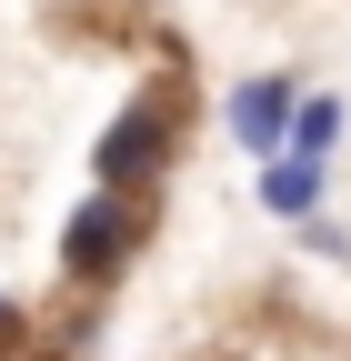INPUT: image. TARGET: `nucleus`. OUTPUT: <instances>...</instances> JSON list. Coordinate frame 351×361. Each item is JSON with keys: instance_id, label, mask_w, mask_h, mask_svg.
I'll list each match as a JSON object with an SVG mask.
<instances>
[{"instance_id": "1", "label": "nucleus", "mask_w": 351, "mask_h": 361, "mask_svg": "<svg viewBox=\"0 0 351 361\" xmlns=\"http://www.w3.org/2000/svg\"><path fill=\"white\" fill-rule=\"evenodd\" d=\"M141 241H151V191H101L91 180V201L70 211V231H61V271L80 291H111L130 261H141Z\"/></svg>"}, {"instance_id": "2", "label": "nucleus", "mask_w": 351, "mask_h": 361, "mask_svg": "<svg viewBox=\"0 0 351 361\" xmlns=\"http://www.w3.org/2000/svg\"><path fill=\"white\" fill-rule=\"evenodd\" d=\"M171 130H181V101H171V90L121 101V121L91 141V180L101 191H151V180L171 171Z\"/></svg>"}, {"instance_id": "3", "label": "nucleus", "mask_w": 351, "mask_h": 361, "mask_svg": "<svg viewBox=\"0 0 351 361\" xmlns=\"http://www.w3.org/2000/svg\"><path fill=\"white\" fill-rule=\"evenodd\" d=\"M291 101H301L291 71H251V80H231V90H221V130H231V151H241V161H271L281 130H291Z\"/></svg>"}, {"instance_id": "4", "label": "nucleus", "mask_w": 351, "mask_h": 361, "mask_svg": "<svg viewBox=\"0 0 351 361\" xmlns=\"http://www.w3.org/2000/svg\"><path fill=\"white\" fill-rule=\"evenodd\" d=\"M261 171V211L271 221H312L321 201H331V161H291V151H271V161H251Z\"/></svg>"}, {"instance_id": "5", "label": "nucleus", "mask_w": 351, "mask_h": 361, "mask_svg": "<svg viewBox=\"0 0 351 361\" xmlns=\"http://www.w3.org/2000/svg\"><path fill=\"white\" fill-rule=\"evenodd\" d=\"M341 130H351L341 90H301V101H291V130H281V151H291V161H331V151H341Z\"/></svg>"}, {"instance_id": "6", "label": "nucleus", "mask_w": 351, "mask_h": 361, "mask_svg": "<svg viewBox=\"0 0 351 361\" xmlns=\"http://www.w3.org/2000/svg\"><path fill=\"white\" fill-rule=\"evenodd\" d=\"M20 351H30V311L0 291V361H20Z\"/></svg>"}]
</instances>
